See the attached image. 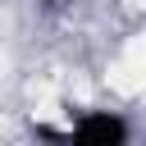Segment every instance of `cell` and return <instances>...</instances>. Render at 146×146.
Returning a JSON list of instances; mask_svg holds the SVG:
<instances>
[{"mask_svg": "<svg viewBox=\"0 0 146 146\" xmlns=\"http://www.w3.org/2000/svg\"><path fill=\"white\" fill-rule=\"evenodd\" d=\"M55 146H132V119L110 105H91L73 114L64 132H55Z\"/></svg>", "mask_w": 146, "mask_h": 146, "instance_id": "1", "label": "cell"}, {"mask_svg": "<svg viewBox=\"0 0 146 146\" xmlns=\"http://www.w3.org/2000/svg\"><path fill=\"white\" fill-rule=\"evenodd\" d=\"M46 5H55V0H46Z\"/></svg>", "mask_w": 146, "mask_h": 146, "instance_id": "2", "label": "cell"}]
</instances>
